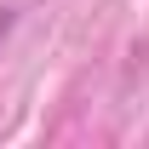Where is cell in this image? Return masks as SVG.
Segmentation results:
<instances>
[{"mask_svg":"<svg viewBox=\"0 0 149 149\" xmlns=\"http://www.w3.org/2000/svg\"><path fill=\"white\" fill-rule=\"evenodd\" d=\"M12 29H17V12H0V40L12 35Z\"/></svg>","mask_w":149,"mask_h":149,"instance_id":"cell-1","label":"cell"}]
</instances>
